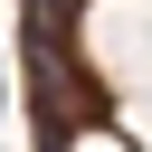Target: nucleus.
Returning a JSON list of instances; mask_svg holds the SVG:
<instances>
[{
    "instance_id": "1",
    "label": "nucleus",
    "mask_w": 152,
    "mask_h": 152,
    "mask_svg": "<svg viewBox=\"0 0 152 152\" xmlns=\"http://www.w3.org/2000/svg\"><path fill=\"white\" fill-rule=\"evenodd\" d=\"M0 124H10V76H0Z\"/></svg>"
}]
</instances>
